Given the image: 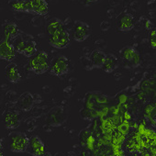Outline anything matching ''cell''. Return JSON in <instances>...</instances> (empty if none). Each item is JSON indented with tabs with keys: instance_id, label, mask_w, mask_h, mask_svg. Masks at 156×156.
I'll return each mask as SVG.
<instances>
[{
	"instance_id": "6da1fadb",
	"label": "cell",
	"mask_w": 156,
	"mask_h": 156,
	"mask_svg": "<svg viewBox=\"0 0 156 156\" xmlns=\"http://www.w3.org/2000/svg\"><path fill=\"white\" fill-rule=\"evenodd\" d=\"M30 68L36 73H43L50 68L48 54L45 51L36 53L30 61Z\"/></svg>"
},
{
	"instance_id": "7a4b0ae2",
	"label": "cell",
	"mask_w": 156,
	"mask_h": 156,
	"mask_svg": "<svg viewBox=\"0 0 156 156\" xmlns=\"http://www.w3.org/2000/svg\"><path fill=\"white\" fill-rule=\"evenodd\" d=\"M69 70V60L63 56L59 55L54 57L50 62V72L54 75L65 74Z\"/></svg>"
},
{
	"instance_id": "3957f363",
	"label": "cell",
	"mask_w": 156,
	"mask_h": 156,
	"mask_svg": "<svg viewBox=\"0 0 156 156\" xmlns=\"http://www.w3.org/2000/svg\"><path fill=\"white\" fill-rule=\"evenodd\" d=\"M25 11L46 15L49 11V7L45 0H25Z\"/></svg>"
},
{
	"instance_id": "277c9868",
	"label": "cell",
	"mask_w": 156,
	"mask_h": 156,
	"mask_svg": "<svg viewBox=\"0 0 156 156\" xmlns=\"http://www.w3.org/2000/svg\"><path fill=\"white\" fill-rule=\"evenodd\" d=\"M49 41L51 45H52L55 48L58 49L65 48L70 42V34L66 30V29L57 31L52 35L49 36Z\"/></svg>"
},
{
	"instance_id": "5b68a950",
	"label": "cell",
	"mask_w": 156,
	"mask_h": 156,
	"mask_svg": "<svg viewBox=\"0 0 156 156\" xmlns=\"http://www.w3.org/2000/svg\"><path fill=\"white\" fill-rule=\"evenodd\" d=\"M90 34L89 26L83 21L77 20L74 22L73 27V37L77 41H84L88 38Z\"/></svg>"
},
{
	"instance_id": "8992f818",
	"label": "cell",
	"mask_w": 156,
	"mask_h": 156,
	"mask_svg": "<svg viewBox=\"0 0 156 156\" xmlns=\"http://www.w3.org/2000/svg\"><path fill=\"white\" fill-rule=\"evenodd\" d=\"M29 145V139L24 134L21 133H15L10 138L9 147L10 150L16 152L24 151L27 150Z\"/></svg>"
},
{
	"instance_id": "52a82bcc",
	"label": "cell",
	"mask_w": 156,
	"mask_h": 156,
	"mask_svg": "<svg viewBox=\"0 0 156 156\" xmlns=\"http://www.w3.org/2000/svg\"><path fill=\"white\" fill-rule=\"evenodd\" d=\"M27 150L35 156H43L46 152L42 141L38 137L34 136L29 140V145Z\"/></svg>"
},
{
	"instance_id": "ba28073f",
	"label": "cell",
	"mask_w": 156,
	"mask_h": 156,
	"mask_svg": "<svg viewBox=\"0 0 156 156\" xmlns=\"http://www.w3.org/2000/svg\"><path fill=\"white\" fill-rule=\"evenodd\" d=\"M16 56V51L14 50L11 42L3 40L0 41V58L12 61Z\"/></svg>"
},
{
	"instance_id": "9c48e42d",
	"label": "cell",
	"mask_w": 156,
	"mask_h": 156,
	"mask_svg": "<svg viewBox=\"0 0 156 156\" xmlns=\"http://www.w3.org/2000/svg\"><path fill=\"white\" fill-rule=\"evenodd\" d=\"M5 75L7 79L11 83H17L20 79V73L19 67L15 63H9L5 69Z\"/></svg>"
},
{
	"instance_id": "30bf717a",
	"label": "cell",
	"mask_w": 156,
	"mask_h": 156,
	"mask_svg": "<svg viewBox=\"0 0 156 156\" xmlns=\"http://www.w3.org/2000/svg\"><path fill=\"white\" fill-rule=\"evenodd\" d=\"M20 33V30L16 24L8 23L4 26V40L11 42L15 37H17Z\"/></svg>"
},
{
	"instance_id": "8fae6325",
	"label": "cell",
	"mask_w": 156,
	"mask_h": 156,
	"mask_svg": "<svg viewBox=\"0 0 156 156\" xmlns=\"http://www.w3.org/2000/svg\"><path fill=\"white\" fill-rule=\"evenodd\" d=\"M62 30H65V26L58 19H53L51 21H49V23L47 24V27H46V31L49 36L52 35L53 33H55L57 31Z\"/></svg>"
},
{
	"instance_id": "7c38bea8",
	"label": "cell",
	"mask_w": 156,
	"mask_h": 156,
	"mask_svg": "<svg viewBox=\"0 0 156 156\" xmlns=\"http://www.w3.org/2000/svg\"><path fill=\"white\" fill-rule=\"evenodd\" d=\"M18 103H19V106L21 109L28 110L32 107V105L34 103V99H33V97L31 96V94L26 92L20 96Z\"/></svg>"
},
{
	"instance_id": "4fadbf2b",
	"label": "cell",
	"mask_w": 156,
	"mask_h": 156,
	"mask_svg": "<svg viewBox=\"0 0 156 156\" xmlns=\"http://www.w3.org/2000/svg\"><path fill=\"white\" fill-rule=\"evenodd\" d=\"M121 57H123L127 61L133 62L134 63H138L140 62V57L138 53L129 47H126L121 51Z\"/></svg>"
},
{
	"instance_id": "5bb4252c",
	"label": "cell",
	"mask_w": 156,
	"mask_h": 156,
	"mask_svg": "<svg viewBox=\"0 0 156 156\" xmlns=\"http://www.w3.org/2000/svg\"><path fill=\"white\" fill-rule=\"evenodd\" d=\"M133 26V20L129 15L124 14L120 16V18L118 20V27L121 30H127L131 29Z\"/></svg>"
},
{
	"instance_id": "9a60e30c",
	"label": "cell",
	"mask_w": 156,
	"mask_h": 156,
	"mask_svg": "<svg viewBox=\"0 0 156 156\" xmlns=\"http://www.w3.org/2000/svg\"><path fill=\"white\" fill-rule=\"evenodd\" d=\"M5 124L8 128H16L20 124L19 116L15 112H8L5 116Z\"/></svg>"
},
{
	"instance_id": "2e32d148",
	"label": "cell",
	"mask_w": 156,
	"mask_h": 156,
	"mask_svg": "<svg viewBox=\"0 0 156 156\" xmlns=\"http://www.w3.org/2000/svg\"><path fill=\"white\" fill-rule=\"evenodd\" d=\"M105 59H106V55L101 51H98V50L94 51L90 55V61H91L92 64H94L96 66L103 65Z\"/></svg>"
},
{
	"instance_id": "e0dca14e",
	"label": "cell",
	"mask_w": 156,
	"mask_h": 156,
	"mask_svg": "<svg viewBox=\"0 0 156 156\" xmlns=\"http://www.w3.org/2000/svg\"><path fill=\"white\" fill-rule=\"evenodd\" d=\"M25 43H26V41L20 35H18L17 37H15L13 39V41H11V44H12L14 50L16 51H19V52H23L24 51Z\"/></svg>"
},
{
	"instance_id": "ac0fdd59",
	"label": "cell",
	"mask_w": 156,
	"mask_h": 156,
	"mask_svg": "<svg viewBox=\"0 0 156 156\" xmlns=\"http://www.w3.org/2000/svg\"><path fill=\"white\" fill-rule=\"evenodd\" d=\"M36 51H37V49H36V42L33 41H26L25 48H24L23 53H24L26 56L30 57V56L35 55Z\"/></svg>"
},
{
	"instance_id": "d6986e66",
	"label": "cell",
	"mask_w": 156,
	"mask_h": 156,
	"mask_svg": "<svg viewBox=\"0 0 156 156\" xmlns=\"http://www.w3.org/2000/svg\"><path fill=\"white\" fill-rule=\"evenodd\" d=\"M117 65V61L116 59L109 55V56H106V59H105V62L103 63V69L106 71V72H111Z\"/></svg>"
},
{
	"instance_id": "ffe728a7",
	"label": "cell",
	"mask_w": 156,
	"mask_h": 156,
	"mask_svg": "<svg viewBox=\"0 0 156 156\" xmlns=\"http://www.w3.org/2000/svg\"><path fill=\"white\" fill-rule=\"evenodd\" d=\"M9 6L16 11H25V0H10Z\"/></svg>"
},
{
	"instance_id": "44dd1931",
	"label": "cell",
	"mask_w": 156,
	"mask_h": 156,
	"mask_svg": "<svg viewBox=\"0 0 156 156\" xmlns=\"http://www.w3.org/2000/svg\"><path fill=\"white\" fill-rule=\"evenodd\" d=\"M129 129H130V122H129L128 120H125L123 119V121L117 126L116 129L118 131H119L120 133L124 134V135H127L129 131Z\"/></svg>"
},
{
	"instance_id": "7402d4cb",
	"label": "cell",
	"mask_w": 156,
	"mask_h": 156,
	"mask_svg": "<svg viewBox=\"0 0 156 156\" xmlns=\"http://www.w3.org/2000/svg\"><path fill=\"white\" fill-rule=\"evenodd\" d=\"M144 113H145V116L147 118L151 119L153 115H155V113H156L155 105L154 104H149L148 106H146V108H144Z\"/></svg>"
},
{
	"instance_id": "603a6c76",
	"label": "cell",
	"mask_w": 156,
	"mask_h": 156,
	"mask_svg": "<svg viewBox=\"0 0 156 156\" xmlns=\"http://www.w3.org/2000/svg\"><path fill=\"white\" fill-rule=\"evenodd\" d=\"M149 41L151 47L156 48V29H152L149 34Z\"/></svg>"
},
{
	"instance_id": "cb8c5ba5",
	"label": "cell",
	"mask_w": 156,
	"mask_h": 156,
	"mask_svg": "<svg viewBox=\"0 0 156 156\" xmlns=\"http://www.w3.org/2000/svg\"><path fill=\"white\" fill-rule=\"evenodd\" d=\"M118 100H119V104H125L129 100V98L126 94H120L118 98Z\"/></svg>"
},
{
	"instance_id": "d4e9b609",
	"label": "cell",
	"mask_w": 156,
	"mask_h": 156,
	"mask_svg": "<svg viewBox=\"0 0 156 156\" xmlns=\"http://www.w3.org/2000/svg\"><path fill=\"white\" fill-rule=\"evenodd\" d=\"M122 118H123V119L129 121V120L131 119V115L129 114V112H128V111H125V112L122 114Z\"/></svg>"
},
{
	"instance_id": "484cf974",
	"label": "cell",
	"mask_w": 156,
	"mask_h": 156,
	"mask_svg": "<svg viewBox=\"0 0 156 156\" xmlns=\"http://www.w3.org/2000/svg\"><path fill=\"white\" fill-rule=\"evenodd\" d=\"M145 26H146V29H151V25H150V22L148 20L145 21Z\"/></svg>"
},
{
	"instance_id": "4316f807",
	"label": "cell",
	"mask_w": 156,
	"mask_h": 156,
	"mask_svg": "<svg viewBox=\"0 0 156 156\" xmlns=\"http://www.w3.org/2000/svg\"><path fill=\"white\" fill-rule=\"evenodd\" d=\"M141 156H151V154L150 152H143Z\"/></svg>"
},
{
	"instance_id": "83f0119b",
	"label": "cell",
	"mask_w": 156,
	"mask_h": 156,
	"mask_svg": "<svg viewBox=\"0 0 156 156\" xmlns=\"http://www.w3.org/2000/svg\"><path fill=\"white\" fill-rule=\"evenodd\" d=\"M0 153H2V146L0 144Z\"/></svg>"
},
{
	"instance_id": "f1b7e54d",
	"label": "cell",
	"mask_w": 156,
	"mask_h": 156,
	"mask_svg": "<svg viewBox=\"0 0 156 156\" xmlns=\"http://www.w3.org/2000/svg\"><path fill=\"white\" fill-rule=\"evenodd\" d=\"M88 2H93V1H96V0H87Z\"/></svg>"
},
{
	"instance_id": "f546056e",
	"label": "cell",
	"mask_w": 156,
	"mask_h": 156,
	"mask_svg": "<svg viewBox=\"0 0 156 156\" xmlns=\"http://www.w3.org/2000/svg\"><path fill=\"white\" fill-rule=\"evenodd\" d=\"M0 156H3V152H2V153H0Z\"/></svg>"
}]
</instances>
